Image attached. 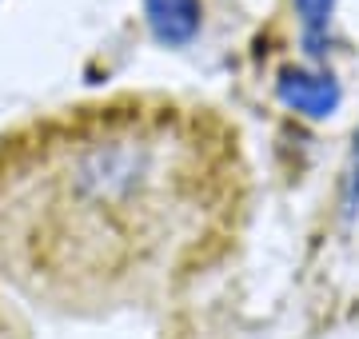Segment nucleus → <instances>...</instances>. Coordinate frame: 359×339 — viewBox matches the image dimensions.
<instances>
[{"mask_svg":"<svg viewBox=\"0 0 359 339\" xmlns=\"http://www.w3.org/2000/svg\"><path fill=\"white\" fill-rule=\"evenodd\" d=\"M359 208V136H355V160H351V172H347V216H355Z\"/></svg>","mask_w":359,"mask_h":339,"instance_id":"5","label":"nucleus"},{"mask_svg":"<svg viewBox=\"0 0 359 339\" xmlns=\"http://www.w3.org/2000/svg\"><path fill=\"white\" fill-rule=\"evenodd\" d=\"M144 13L160 44H188L200 28V0H144Z\"/></svg>","mask_w":359,"mask_h":339,"instance_id":"3","label":"nucleus"},{"mask_svg":"<svg viewBox=\"0 0 359 339\" xmlns=\"http://www.w3.org/2000/svg\"><path fill=\"white\" fill-rule=\"evenodd\" d=\"M295 8L304 16V40H308V53L320 56L323 53V32L332 20V0H295Z\"/></svg>","mask_w":359,"mask_h":339,"instance_id":"4","label":"nucleus"},{"mask_svg":"<svg viewBox=\"0 0 359 339\" xmlns=\"http://www.w3.org/2000/svg\"><path fill=\"white\" fill-rule=\"evenodd\" d=\"M280 100L304 116L320 120L332 116L339 104V84L332 76H308V72H283L280 76Z\"/></svg>","mask_w":359,"mask_h":339,"instance_id":"2","label":"nucleus"},{"mask_svg":"<svg viewBox=\"0 0 359 339\" xmlns=\"http://www.w3.org/2000/svg\"><path fill=\"white\" fill-rule=\"evenodd\" d=\"M44 268L152 284L224 240L240 204L236 140L212 116L120 112L56 148Z\"/></svg>","mask_w":359,"mask_h":339,"instance_id":"1","label":"nucleus"}]
</instances>
